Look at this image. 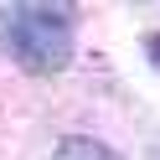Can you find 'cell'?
<instances>
[{
  "mask_svg": "<svg viewBox=\"0 0 160 160\" xmlns=\"http://www.w3.org/2000/svg\"><path fill=\"white\" fill-rule=\"evenodd\" d=\"M150 160H160V139H155V150H150Z\"/></svg>",
  "mask_w": 160,
  "mask_h": 160,
  "instance_id": "cell-4",
  "label": "cell"
},
{
  "mask_svg": "<svg viewBox=\"0 0 160 160\" xmlns=\"http://www.w3.org/2000/svg\"><path fill=\"white\" fill-rule=\"evenodd\" d=\"M78 26L67 5H42V0H21V5H0V47L21 72L52 78L72 62Z\"/></svg>",
  "mask_w": 160,
  "mask_h": 160,
  "instance_id": "cell-1",
  "label": "cell"
},
{
  "mask_svg": "<svg viewBox=\"0 0 160 160\" xmlns=\"http://www.w3.org/2000/svg\"><path fill=\"white\" fill-rule=\"evenodd\" d=\"M145 52H150V62L160 67V31H155V36H150V42H145Z\"/></svg>",
  "mask_w": 160,
  "mask_h": 160,
  "instance_id": "cell-3",
  "label": "cell"
},
{
  "mask_svg": "<svg viewBox=\"0 0 160 160\" xmlns=\"http://www.w3.org/2000/svg\"><path fill=\"white\" fill-rule=\"evenodd\" d=\"M52 160H124V155L108 150L103 139H93V134H67V139H57Z\"/></svg>",
  "mask_w": 160,
  "mask_h": 160,
  "instance_id": "cell-2",
  "label": "cell"
}]
</instances>
